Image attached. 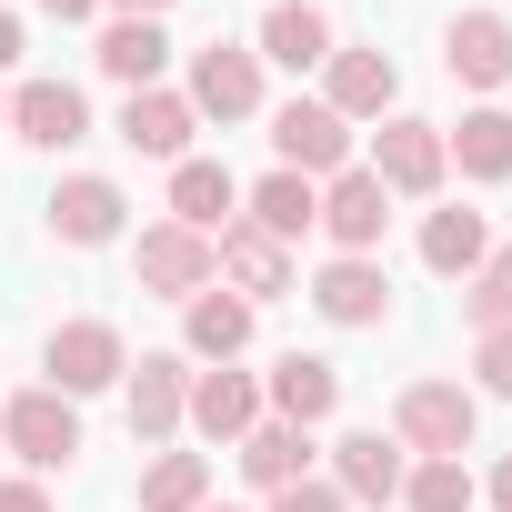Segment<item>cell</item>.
<instances>
[{
    "mask_svg": "<svg viewBox=\"0 0 512 512\" xmlns=\"http://www.w3.org/2000/svg\"><path fill=\"white\" fill-rule=\"evenodd\" d=\"M41 372H51L61 402H91V392H111V382L131 372V342H121V322L81 312V322H51V332H41Z\"/></svg>",
    "mask_w": 512,
    "mask_h": 512,
    "instance_id": "6da1fadb",
    "label": "cell"
},
{
    "mask_svg": "<svg viewBox=\"0 0 512 512\" xmlns=\"http://www.w3.org/2000/svg\"><path fill=\"white\" fill-rule=\"evenodd\" d=\"M472 432H482V402H472L462 382H402V392H392V442H402V452L462 462Z\"/></svg>",
    "mask_w": 512,
    "mask_h": 512,
    "instance_id": "7a4b0ae2",
    "label": "cell"
},
{
    "mask_svg": "<svg viewBox=\"0 0 512 512\" xmlns=\"http://www.w3.org/2000/svg\"><path fill=\"white\" fill-rule=\"evenodd\" d=\"M131 282H141L151 302H191V292H211V282H221V262H211V231L151 221V231L131 241Z\"/></svg>",
    "mask_w": 512,
    "mask_h": 512,
    "instance_id": "3957f363",
    "label": "cell"
},
{
    "mask_svg": "<svg viewBox=\"0 0 512 512\" xmlns=\"http://www.w3.org/2000/svg\"><path fill=\"white\" fill-rule=\"evenodd\" d=\"M0 442H11L31 472H71L81 462V402H61L51 382L41 392H11V402H0Z\"/></svg>",
    "mask_w": 512,
    "mask_h": 512,
    "instance_id": "277c9868",
    "label": "cell"
},
{
    "mask_svg": "<svg viewBox=\"0 0 512 512\" xmlns=\"http://www.w3.org/2000/svg\"><path fill=\"white\" fill-rule=\"evenodd\" d=\"M362 171H372L392 201H432V191H442V171H452V161H442V121L392 111V121L372 131V161H362Z\"/></svg>",
    "mask_w": 512,
    "mask_h": 512,
    "instance_id": "5b68a950",
    "label": "cell"
},
{
    "mask_svg": "<svg viewBox=\"0 0 512 512\" xmlns=\"http://www.w3.org/2000/svg\"><path fill=\"white\" fill-rule=\"evenodd\" d=\"M272 151H282V171L332 181V171H352V121L332 101H282L272 111Z\"/></svg>",
    "mask_w": 512,
    "mask_h": 512,
    "instance_id": "8992f818",
    "label": "cell"
},
{
    "mask_svg": "<svg viewBox=\"0 0 512 512\" xmlns=\"http://www.w3.org/2000/svg\"><path fill=\"white\" fill-rule=\"evenodd\" d=\"M312 312L332 332H382L392 322V272L382 262H352V251H332V262L312 272Z\"/></svg>",
    "mask_w": 512,
    "mask_h": 512,
    "instance_id": "52a82bcc",
    "label": "cell"
},
{
    "mask_svg": "<svg viewBox=\"0 0 512 512\" xmlns=\"http://www.w3.org/2000/svg\"><path fill=\"white\" fill-rule=\"evenodd\" d=\"M51 241L61 251H101V241H121V221H131V201H121V181H101V171H71V181H51Z\"/></svg>",
    "mask_w": 512,
    "mask_h": 512,
    "instance_id": "ba28073f",
    "label": "cell"
},
{
    "mask_svg": "<svg viewBox=\"0 0 512 512\" xmlns=\"http://www.w3.org/2000/svg\"><path fill=\"white\" fill-rule=\"evenodd\" d=\"M201 121H251L262 111V61H251L241 41H201L191 51V91H181Z\"/></svg>",
    "mask_w": 512,
    "mask_h": 512,
    "instance_id": "9c48e42d",
    "label": "cell"
},
{
    "mask_svg": "<svg viewBox=\"0 0 512 512\" xmlns=\"http://www.w3.org/2000/svg\"><path fill=\"white\" fill-rule=\"evenodd\" d=\"M322 231H332V251H352V262H372L382 251V231H392V191L352 161V171H332L322 181Z\"/></svg>",
    "mask_w": 512,
    "mask_h": 512,
    "instance_id": "30bf717a",
    "label": "cell"
},
{
    "mask_svg": "<svg viewBox=\"0 0 512 512\" xmlns=\"http://www.w3.org/2000/svg\"><path fill=\"white\" fill-rule=\"evenodd\" d=\"M181 402H191V362H181V352H141V362L121 372L131 442H171V432H181Z\"/></svg>",
    "mask_w": 512,
    "mask_h": 512,
    "instance_id": "8fae6325",
    "label": "cell"
},
{
    "mask_svg": "<svg viewBox=\"0 0 512 512\" xmlns=\"http://www.w3.org/2000/svg\"><path fill=\"white\" fill-rule=\"evenodd\" d=\"M262 412L272 422H332L342 412V362H322V352H282L272 372H262Z\"/></svg>",
    "mask_w": 512,
    "mask_h": 512,
    "instance_id": "7c38bea8",
    "label": "cell"
},
{
    "mask_svg": "<svg viewBox=\"0 0 512 512\" xmlns=\"http://www.w3.org/2000/svg\"><path fill=\"white\" fill-rule=\"evenodd\" d=\"M442 71L462 91H502L512 81V21L502 11H452L442 21Z\"/></svg>",
    "mask_w": 512,
    "mask_h": 512,
    "instance_id": "4fadbf2b",
    "label": "cell"
},
{
    "mask_svg": "<svg viewBox=\"0 0 512 512\" xmlns=\"http://www.w3.org/2000/svg\"><path fill=\"white\" fill-rule=\"evenodd\" d=\"M211 262H221V282H231L241 302H282V292H292V251H282L272 231H251V221L211 231Z\"/></svg>",
    "mask_w": 512,
    "mask_h": 512,
    "instance_id": "5bb4252c",
    "label": "cell"
},
{
    "mask_svg": "<svg viewBox=\"0 0 512 512\" xmlns=\"http://www.w3.org/2000/svg\"><path fill=\"white\" fill-rule=\"evenodd\" d=\"M181 422H191L201 442H241L251 422H262V382H251V372H231V362H211V372H191Z\"/></svg>",
    "mask_w": 512,
    "mask_h": 512,
    "instance_id": "9a60e30c",
    "label": "cell"
},
{
    "mask_svg": "<svg viewBox=\"0 0 512 512\" xmlns=\"http://www.w3.org/2000/svg\"><path fill=\"white\" fill-rule=\"evenodd\" d=\"M322 101H332L342 121H392V101H402L392 51H332V61H322Z\"/></svg>",
    "mask_w": 512,
    "mask_h": 512,
    "instance_id": "2e32d148",
    "label": "cell"
},
{
    "mask_svg": "<svg viewBox=\"0 0 512 512\" xmlns=\"http://www.w3.org/2000/svg\"><path fill=\"white\" fill-rule=\"evenodd\" d=\"M11 141L71 151V141H91V101H81L71 81H21V91H11Z\"/></svg>",
    "mask_w": 512,
    "mask_h": 512,
    "instance_id": "e0dca14e",
    "label": "cell"
},
{
    "mask_svg": "<svg viewBox=\"0 0 512 512\" xmlns=\"http://www.w3.org/2000/svg\"><path fill=\"white\" fill-rule=\"evenodd\" d=\"M402 472H412V452L392 432H342L332 442V492L342 502H402Z\"/></svg>",
    "mask_w": 512,
    "mask_h": 512,
    "instance_id": "ac0fdd59",
    "label": "cell"
},
{
    "mask_svg": "<svg viewBox=\"0 0 512 512\" xmlns=\"http://www.w3.org/2000/svg\"><path fill=\"white\" fill-rule=\"evenodd\" d=\"M342 41H332V11L322 0H272L262 11V41H251V61H282V71H322Z\"/></svg>",
    "mask_w": 512,
    "mask_h": 512,
    "instance_id": "d6986e66",
    "label": "cell"
},
{
    "mask_svg": "<svg viewBox=\"0 0 512 512\" xmlns=\"http://www.w3.org/2000/svg\"><path fill=\"white\" fill-rule=\"evenodd\" d=\"M231 462H241V482H251V492H292V482H312V432L262 412V422L231 442Z\"/></svg>",
    "mask_w": 512,
    "mask_h": 512,
    "instance_id": "ffe728a7",
    "label": "cell"
},
{
    "mask_svg": "<svg viewBox=\"0 0 512 512\" xmlns=\"http://www.w3.org/2000/svg\"><path fill=\"white\" fill-rule=\"evenodd\" d=\"M241 221H251V231H272V241L292 251L302 231H322V181H302V171H262V181L241 191Z\"/></svg>",
    "mask_w": 512,
    "mask_h": 512,
    "instance_id": "44dd1931",
    "label": "cell"
},
{
    "mask_svg": "<svg viewBox=\"0 0 512 512\" xmlns=\"http://www.w3.org/2000/svg\"><path fill=\"white\" fill-rule=\"evenodd\" d=\"M91 61H101V81H121V91H161V71H171V31H161V21H101Z\"/></svg>",
    "mask_w": 512,
    "mask_h": 512,
    "instance_id": "7402d4cb",
    "label": "cell"
},
{
    "mask_svg": "<svg viewBox=\"0 0 512 512\" xmlns=\"http://www.w3.org/2000/svg\"><path fill=\"white\" fill-rule=\"evenodd\" d=\"M191 131H201V111H191L181 91H131V101H121V141H131L141 161H191Z\"/></svg>",
    "mask_w": 512,
    "mask_h": 512,
    "instance_id": "603a6c76",
    "label": "cell"
},
{
    "mask_svg": "<svg viewBox=\"0 0 512 512\" xmlns=\"http://www.w3.org/2000/svg\"><path fill=\"white\" fill-rule=\"evenodd\" d=\"M251 352V302L241 292H191L181 302V362H241Z\"/></svg>",
    "mask_w": 512,
    "mask_h": 512,
    "instance_id": "cb8c5ba5",
    "label": "cell"
},
{
    "mask_svg": "<svg viewBox=\"0 0 512 512\" xmlns=\"http://www.w3.org/2000/svg\"><path fill=\"white\" fill-rule=\"evenodd\" d=\"M171 221H181V231H231V221H241V181H231L221 161H201V151L171 161Z\"/></svg>",
    "mask_w": 512,
    "mask_h": 512,
    "instance_id": "d4e9b609",
    "label": "cell"
},
{
    "mask_svg": "<svg viewBox=\"0 0 512 512\" xmlns=\"http://www.w3.org/2000/svg\"><path fill=\"white\" fill-rule=\"evenodd\" d=\"M442 161H452L462 181H512V111H502V101L462 111V131H442Z\"/></svg>",
    "mask_w": 512,
    "mask_h": 512,
    "instance_id": "484cf974",
    "label": "cell"
},
{
    "mask_svg": "<svg viewBox=\"0 0 512 512\" xmlns=\"http://www.w3.org/2000/svg\"><path fill=\"white\" fill-rule=\"evenodd\" d=\"M482 251H492V221L482 211H422V272H442V282H472L482 272Z\"/></svg>",
    "mask_w": 512,
    "mask_h": 512,
    "instance_id": "4316f807",
    "label": "cell"
},
{
    "mask_svg": "<svg viewBox=\"0 0 512 512\" xmlns=\"http://www.w3.org/2000/svg\"><path fill=\"white\" fill-rule=\"evenodd\" d=\"M201 502H211V462L201 452H161L141 472V512H201Z\"/></svg>",
    "mask_w": 512,
    "mask_h": 512,
    "instance_id": "83f0119b",
    "label": "cell"
},
{
    "mask_svg": "<svg viewBox=\"0 0 512 512\" xmlns=\"http://www.w3.org/2000/svg\"><path fill=\"white\" fill-rule=\"evenodd\" d=\"M462 322H472V332H512V241L482 251V272L462 282Z\"/></svg>",
    "mask_w": 512,
    "mask_h": 512,
    "instance_id": "f1b7e54d",
    "label": "cell"
},
{
    "mask_svg": "<svg viewBox=\"0 0 512 512\" xmlns=\"http://www.w3.org/2000/svg\"><path fill=\"white\" fill-rule=\"evenodd\" d=\"M402 502H412V512H472L482 482H472L462 462H412V472H402Z\"/></svg>",
    "mask_w": 512,
    "mask_h": 512,
    "instance_id": "f546056e",
    "label": "cell"
},
{
    "mask_svg": "<svg viewBox=\"0 0 512 512\" xmlns=\"http://www.w3.org/2000/svg\"><path fill=\"white\" fill-rule=\"evenodd\" d=\"M472 402H512V332H472Z\"/></svg>",
    "mask_w": 512,
    "mask_h": 512,
    "instance_id": "4dcf8cb0",
    "label": "cell"
},
{
    "mask_svg": "<svg viewBox=\"0 0 512 512\" xmlns=\"http://www.w3.org/2000/svg\"><path fill=\"white\" fill-rule=\"evenodd\" d=\"M272 512H342V492L332 482H292V492H272Z\"/></svg>",
    "mask_w": 512,
    "mask_h": 512,
    "instance_id": "1f68e13d",
    "label": "cell"
},
{
    "mask_svg": "<svg viewBox=\"0 0 512 512\" xmlns=\"http://www.w3.org/2000/svg\"><path fill=\"white\" fill-rule=\"evenodd\" d=\"M0 512H51V492H41V472H21V482H0Z\"/></svg>",
    "mask_w": 512,
    "mask_h": 512,
    "instance_id": "d6a6232c",
    "label": "cell"
},
{
    "mask_svg": "<svg viewBox=\"0 0 512 512\" xmlns=\"http://www.w3.org/2000/svg\"><path fill=\"white\" fill-rule=\"evenodd\" d=\"M101 11H111V21H161L171 0H101Z\"/></svg>",
    "mask_w": 512,
    "mask_h": 512,
    "instance_id": "836d02e7",
    "label": "cell"
},
{
    "mask_svg": "<svg viewBox=\"0 0 512 512\" xmlns=\"http://www.w3.org/2000/svg\"><path fill=\"white\" fill-rule=\"evenodd\" d=\"M0 71H21V21L0 11Z\"/></svg>",
    "mask_w": 512,
    "mask_h": 512,
    "instance_id": "e575fe53",
    "label": "cell"
},
{
    "mask_svg": "<svg viewBox=\"0 0 512 512\" xmlns=\"http://www.w3.org/2000/svg\"><path fill=\"white\" fill-rule=\"evenodd\" d=\"M51 21H101V0H41Z\"/></svg>",
    "mask_w": 512,
    "mask_h": 512,
    "instance_id": "d590c367",
    "label": "cell"
},
{
    "mask_svg": "<svg viewBox=\"0 0 512 512\" xmlns=\"http://www.w3.org/2000/svg\"><path fill=\"white\" fill-rule=\"evenodd\" d=\"M492 512H512V452L492 462Z\"/></svg>",
    "mask_w": 512,
    "mask_h": 512,
    "instance_id": "8d00e7d4",
    "label": "cell"
},
{
    "mask_svg": "<svg viewBox=\"0 0 512 512\" xmlns=\"http://www.w3.org/2000/svg\"><path fill=\"white\" fill-rule=\"evenodd\" d=\"M0 141H11V91H0Z\"/></svg>",
    "mask_w": 512,
    "mask_h": 512,
    "instance_id": "74e56055",
    "label": "cell"
},
{
    "mask_svg": "<svg viewBox=\"0 0 512 512\" xmlns=\"http://www.w3.org/2000/svg\"><path fill=\"white\" fill-rule=\"evenodd\" d=\"M201 512H231V502H201Z\"/></svg>",
    "mask_w": 512,
    "mask_h": 512,
    "instance_id": "f35d334b",
    "label": "cell"
}]
</instances>
